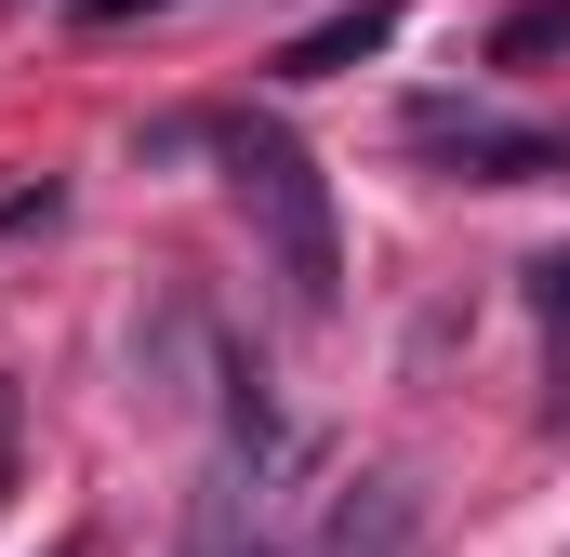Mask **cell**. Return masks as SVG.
Listing matches in <instances>:
<instances>
[{"mask_svg":"<svg viewBox=\"0 0 570 557\" xmlns=\"http://www.w3.org/2000/svg\"><path fill=\"white\" fill-rule=\"evenodd\" d=\"M213 159H226V186H239V213H253L279 292L305 305V319H332V305H345V240H332V186H318V159H305L279 120H213Z\"/></svg>","mask_w":570,"mask_h":557,"instance_id":"obj_1","label":"cell"},{"mask_svg":"<svg viewBox=\"0 0 570 557\" xmlns=\"http://www.w3.org/2000/svg\"><path fill=\"white\" fill-rule=\"evenodd\" d=\"M399 146L438 159V173H464V186H544V173H570V134L504 120L491 94H425V107L399 120Z\"/></svg>","mask_w":570,"mask_h":557,"instance_id":"obj_2","label":"cell"},{"mask_svg":"<svg viewBox=\"0 0 570 557\" xmlns=\"http://www.w3.org/2000/svg\"><path fill=\"white\" fill-rule=\"evenodd\" d=\"M279 557H425V491H412L399 465L332 478V491H318V518H292Z\"/></svg>","mask_w":570,"mask_h":557,"instance_id":"obj_3","label":"cell"},{"mask_svg":"<svg viewBox=\"0 0 570 557\" xmlns=\"http://www.w3.org/2000/svg\"><path fill=\"white\" fill-rule=\"evenodd\" d=\"M385 40H399V0H345V13H318V27L279 53V80H345V67L385 53Z\"/></svg>","mask_w":570,"mask_h":557,"instance_id":"obj_4","label":"cell"},{"mask_svg":"<svg viewBox=\"0 0 570 557\" xmlns=\"http://www.w3.org/2000/svg\"><path fill=\"white\" fill-rule=\"evenodd\" d=\"M544 53H570V0H518L491 27V67H544Z\"/></svg>","mask_w":570,"mask_h":557,"instance_id":"obj_5","label":"cell"},{"mask_svg":"<svg viewBox=\"0 0 570 557\" xmlns=\"http://www.w3.org/2000/svg\"><path fill=\"white\" fill-rule=\"evenodd\" d=\"M531 305H544V319L570 332V253H544V266H531Z\"/></svg>","mask_w":570,"mask_h":557,"instance_id":"obj_6","label":"cell"},{"mask_svg":"<svg viewBox=\"0 0 570 557\" xmlns=\"http://www.w3.org/2000/svg\"><path fill=\"white\" fill-rule=\"evenodd\" d=\"M94 27H146V13H186V0H80Z\"/></svg>","mask_w":570,"mask_h":557,"instance_id":"obj_7","label":"cell"},{"mask_svg":"<svg viewBox=\"0 0 570 557\" xmlns=\"http://www.w3.org/2000/svg\"><path fill=\"white\" fill-rule=\"evenodd\" d=\"M13 438H27V399L0 385V491H13Z\"/></svg>","mask_w":570,"mask_h":557,"instance_id":"obj_8","label":"cell"}]
</instances>
